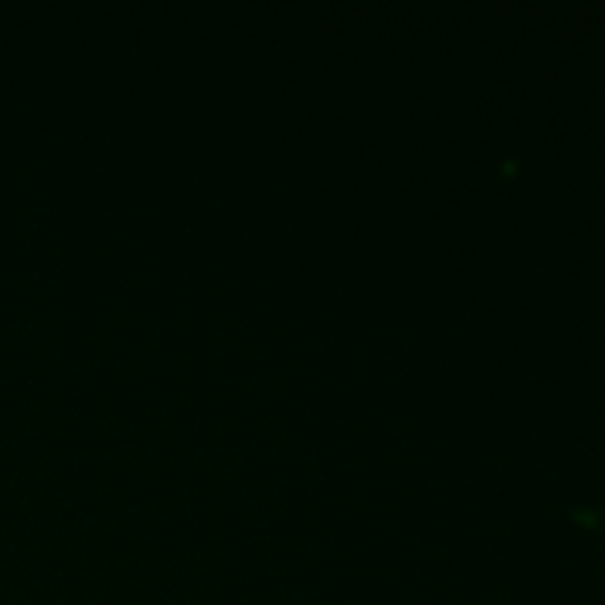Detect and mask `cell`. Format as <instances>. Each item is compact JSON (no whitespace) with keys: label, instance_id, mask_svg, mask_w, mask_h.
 Masks as SVG:
<instances>
[]
</instances>
